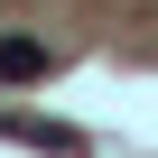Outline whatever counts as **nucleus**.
Here are the masks:
<instances>
[{
	"mask_svg": "<svg viewBox=\"0 0 158 158\" xmlns=\"http://www.w3.org/2000/svg\"><path fill=\"white\" fill-rule=\"evenodd\" d=\"M0 74H10V84L47 74V47H37V37H0Z\"/></svg>",
	"mask_w": 158,
	"mask_h": 158,
	"instance_id": "obj_1",
	"label": "nucleus"
}]
</instances>
